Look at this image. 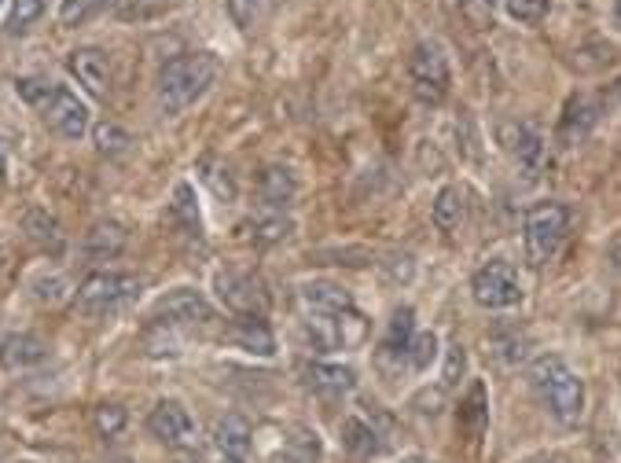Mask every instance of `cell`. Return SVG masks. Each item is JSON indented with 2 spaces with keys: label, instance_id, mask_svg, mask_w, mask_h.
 Here are the masks:
<instances>
[{
  "label": "cell",
  "instance_id": "cell-2",
  "mask_svg": "<svg viewBox=\"0 0 621 463\" xmlns=\"http://www.w3.org/2000/svg\"><path fill=\"white\" fill-rule=\"evenodd\" d=\"M217 78V59L210 52H188L170 59L159 74V103L166 114H181L192 107Z\"/></svg>",
  "mask_w": 621,
  "mask_h": 463
},
{
  "label": "cell",
  "instance_id": "cell-11",
  "mask_svg": "<svg viewBox=\"0 0 621 463\" xmlns=\"http://www.w3.org/2000/svg\"><path fill=\"white\" fill-rule=\"evenodd\" d=\"M67 67L92 96H107V89H111V63H107V56H103L100 48H78V52H70Z\"/></svg>",
  "mask_w": 621,
  "mask_h": 463
},
{
  "label": "cell",
  "instance_id": "cell-37",
  "mask_svg": "<svg viewBox=\"0 0 621 463\" xmlns=\"http://www.w3.org/2000/svg\"><path fill=\"white\" fill-rule=\"evenodd\" d=\"M493 342H497V353H500V361H504V364L519 361L522 353H526V350H522V346H526V339H519V331H515V339H511V342H500V339H493Z\"/></svg>",
  "mask_w": 621,
  "mask_h": 463
},
{
  "label": "cell",
  "instance_id": "cell-36",
  "mask_svg": "<svg viewBox=\"0 0 621 463\" xmlns=\"http://www.w3.org/2000/svg\"><path fill=\"white\" fill-rule=\"evenodd\" d=\"M291 232V221L283 214L269 217V221H258V239H265V243H272V239H283Z\"/></svg>",
  "mask_w": 621,
  "mask_h": 463
},
{
  "label": "cell",
  "instance_id": "cell-16",
  "mask_svg": "<svg viewBox=\"0 0 621 463\" xmlns=\"http://www.w3.org/2000/svg\"><path fill=\"white\" fill-rule=\"evenodd\" d=\"M258 192H261V203L283 214V206H291L294 192H298V181H294V173L287 166H269V170L261 173L258 181Z\"/></svg>",
  "mask_w": 621,
  "mask_h": 463
},
{
  "label": "cell",
  "instance_id": "cell-35",
  "mask_svg": "<svg viewBox=\"0 0 621 463\" xmlns=\"http://www.w3.org/2000/svg\"><path fill=\"white\" fill-rule=\"evenodd\" d=\"M463 368H467V353H463V346L456 342V346H449V357H445V375H441V383L456 386V383H460Z\"/></svg>",
  "mask_w": 621,
  "mask_h": 463
},
{
  "label": "cell",
  "instance_id": "cell-29",
  "mask_svg": "<svg viewBox=\"0 0 621 463\" xmlns=\"http://www.w3.org/2000/svg\"><path fill=\"white\" fill-rule=\"evenodd\" d=\"M434 357H438V339H434V331H416V339L408 346V364H412L416 372H423V368H430Z\"/></svg>",
  "mask_w": 621,
  "mask_h": 463
},
{
  "label": "cell",
  "instance_id": "cell-12",
  "mask_svg": "<svg viewBox=\"0 0 621 463\" xmlns=\"http://www.w3.org/2000/svg\"><path fill=\"white\" fill-rule=\"evenodd\" d=\"M48 357V342L37 339V335H8L0 342V368L4 372H26V368H37V364Z\"/></svg>",
  "mask_w": 621,
  "mask_h": 463
},
{
  "label": "cell",
  "instance_id": "cell-41",
  "mask_svg": "<svg viewBox=\"0 0 621 463\" xmlns=\"http://www.w3.org/2000/svg\"><path fill=\"white\" fill-rule=\"evenodd\" d=\"M614 26L621 30V0H614Z\"/></svg>",
  "mask_w": 621,
  "mask_h": 463
},
{
  "label": "cell",
  "instance_id": "cell-40",
  "mask_svg": "<svg viewBox=\"0 0 621 463\" xmlns=\"http://www.w3.org/2000/svg\"><path fill=\"white\" fill-rule=\"evenodd\" d=\"M4 173H8V144L0 140V177H4Z\"/></svg>",
  "mask_w": 621,
  "mask_h": 463
},
{
  "label": "cell",
  "instance_id": "cell-31",
  "mask_svg": "<svg viewBox=\"0 0 621 463\" xmlns=\"http://www.w3.org/2000/svg\"><path fill=\"white\" fill-rule=\"evenodd\" d=\"M548 4L552 0H504V8H508V15L515 19V23H541L544 15H548Z\"/></svg>",
  "mask_w": 621,
  "mask_h": 463
},
{
  "label": "cell",
  "instance_id": "cell-4",
  "mask_svg": "<svg viewBox=\"0 0 621 463\" xmlns=\"http://www.w3.org/2000/svg\"><path fill=\"white\" fill-rule=\"evenodd\" d=\"M140 294V280L136 276H125V272H92L85 276L74 294V309L85 313V317H103V313H114L122 309L125 302H133Z\"/></svg>",
  "mask_w": 621,
  "mask_h": 463
},
{
  "label": "cell",
  "instance_id": "cell-15",
  "mask_svg": "<svg viewBox=\"0 0 621 463\" xmlns=\"http://www.w3.org/2000/svg\"><path fill=\"white\" fill-rule=\"evenodd\" d=\"M305 379H309V386L320 397H328V401H339V397H346L357 386V372L353 368H346V364H324V361L309 364Z\"/></svg>",
  "mask_w": 621,
  "mask_h": 463
},
{
  "label": "cell",
  "instance_id": "cell-42",
  "mask_svg": "<svg viewBox=\"0 0 621 463\" xmlns=\"http://www.w3.org/2000/svg\"><path fill=\"white\" fill-rule=\"evenodd\" d=\"M272 463H305V460H294V456H276Z\"/></svg>",
  "mask_w": 621,
  "mask_h": 463
},
{
  "label": "cell",
  "instance_id": "cell-30",
  "mask_svg": "<svg viewBox=\"0 0 621 463\" xmlns=\"http://www.w3.org/2000/svg\"><path fill=\"white\" fill-rule=\"evenodd\" d=\"M107 0H63L59 4V23L63 26H81L85 19H92V15L100 12Z\"/></svg>",
  "mask_w": 621,
  "mask_h": 463
},
{
  "label": "cell",
  "instance_id": "cell-18",
  "mask_svg": "<svg viewBox=\"0 0 621 463\" xmlns=\"http://www.w3.org/2000/svg\"><path fill=\"white\" fill-rule=\"evenodd\" d=\"M486 423H489V394H486V383L475 379L467 397L460 401V427L467 438H482Z\"/></svg>",
  "mask_w": 621,
  "mask_h": 463
},
{
  "label": "cell",
  "instance_id": "cell-19",
  "mask_svg": "<svg viewBox=\"0 0 621 463\" xmlns=\"http://www.w3.org/2000/svg\"><path fill=\"white\" fill-rule=\"evenodd\" d=\"M463 217H467V199H463L460 188H441L438 199H434V206H430V221H434V228H441V232H456V228L463 225Z\"/></svg>",
  "mask_w": 621,
  "mask_h": 463
},
{
  "label": "cell",
  "instance_id": "cell-3",
  "mask_svg": "<svg viewBox=\"0 0 621 463\" xmlns=\"http://www.w3.org/2000/svg\"><path fill=\"white\" fill-rule=\"evenodd\" d=\"M566 232H570V210L563 203H537L526 214L522 239H526V261L533 269H541L555 258V250L563 247Z\"/></svg>",
  "mask_w": 621,
  "mask_h": 463
},
{
  "label": "cell",
  "instance_id": "cell-43",
  "mask_svg": "<svg viewBox=\"0 0 621 463\" xmlns=\"http://www.w3.org/2000/svg\"><path fill=\"white\" fill-rule=\"evenodd\" d=\"M107 463H129V460H107Z\"/></svg>",
  "mask_w": 621,
  "mask_h": 463
},
{
  "label": "cell",
  "instance_id": "cell-38",
  "mask_svg": "<svg viewBox=\"0 0 621 463\" xmlns=\"http://www.w3.org/2000/svg\"><path fill=\"white\" fill-rule=\"evenodd\" d=\"M500 0H463V8L471 15H493V8H497Z\"/></svg>",
  "mask_w": 621,
  "mask_h": 463
},
{
  "label": "cell",
  "instance_id": "cell-6",
  "mask_svg": "<svg viewBox=\"0 0 621 463\" xmlns=\"http://www.w3.org/2000/svg\"><path fill=\"white\" fill-rule=\"evenodd\" d=\"M471 294H475V302L486 305V309H511V305L522 302L519 272H515V265H508V261H489V265H482V269L475 272Z\"/></svg>",
  "mask_w": 621,
  "mask_h": 463
},
{
  "label": "cell",
  "instance_id": "cell-20",
  "mask_svg": "<svg viewBox=\"0 0 621 463\" xmlns=\"http://www.w3.org/2000/svg\"><path fill=\"white\" fill-rule=\"evenodd\" d=\"M342 445H346L353 456H379V452H383V441H379L375 427L357 416H350L342 423Z\"/></svg>",
  "mask_w": 621,
  "mask_h": 463
},
{
  "label": "cell",
  "instance_id": "cell-27",
  "mask_svg": "<svg viewBox=\"0 0 621 463\" xmlns=\"http://www.w3.org/2000/svg\"><path fill=\"white\" fill-rule=\"evenodd\" d=\"M45 4L48 0H15L12 15H8V34H26L45 15Z\"/></svg>",
  "mask_w": 621,
  "mask_h": 463
},
{
  "label": "cell",
  "instance_id": "cell-33",
  "mask_svg": "<svg viewBox=\"0 0 621 463\" xmlns=\"http://www.w3.org/2000/svg\"><path fill=\"white\" fill-rule=\"evenodd\" d=\"M122 427H125V408H118V405L96 408V430H100L103 438H114Z\"/></svg>",
  "mask_w": 621,
  "mask_h": 463
},
{
  "label": "cell",
  "instance_id": "cell-25",
  "mask_svg": "<svg viewBox=\"0 0 621 463\" xmlns=\"http://www.w3.org/2000/svg\"><path fill=\"white\" fill-rule=\"evenodd\" d=\"M92 144H96V151H103V155H122V151H129L133 136L125 133L122 125L100 122L96 129H92Z\"/></svg>",
  "mask_w": 621,
  "mask_h": 463
},
{
  "label": "cell",
  "instance_id": "cell-10",
  "mask_svg": "<svg viewBox=\"0 0 621 463\" xmlns=\"http://www.w3.org/2000/svg\"><path fill=\"white\" fill-rule=\"evenodd\" d=\"M147 430L162 441V445H188L195 438V423L181 401H159L147 416Z\"/></svg>",
  "mask_w": 621,
  "mask_h": 463
},
{
  "label": "cell",
  "instance_id": "cell-26",
  "mask_svg": "<svg viewBox=\"0 0 621 463\" xmlns=\"http://www.w3.org/2000/svg\"><path fill=\"white\" fill-rule=\"evenodd\" d=\"M26 232H30V239H34V243H41V247L56 250L59 243H63V236H59V221H56V217H48L45 210L26 214Z\"/></svg>",
  "mask_w": 621,
  "mask_h": 463
},
{
  "label": "cell",
  "instance_id": "cell-22",
  "mask_svg": "<svg viewBox=\"0 0 621 463\" xmlns=\"http://www.w3.org/2000/svg\"><path fill=\"white\" fill-rule=\"evenodd\" d=\"M125 228L114 225V221H107V225H96L85 236V250H89L92 258H114V254H122L125 247Z\"/></svg>",
  "mask_w": 621,
  "mask_h": 463
},
{
  "label": "cell",
  "instance_id": "cell-9",
  "mask_svg": "<svg viewBox=\"0 0 621 463\" xmlns=\"http://www.w3.org/2000/svg\"><path fill=\"white\" fill-rule=\"evenodd\" d=\"M45 122L56 129L63 140H81L89 133V107L67 89H56L45 103Z\"/></svg>",
  "mask_w": 621,
  "mask_h": 463
},
{
  "label": "cell",
  "instance_id": "cell-5",
  "mask_svg": "<svg viewBox=\"0 0 621 463\" xmlns=\"http://www.w3.org/2000/svg\"><path fill=\"white\" fill-rule=\"evenodd\" d=\"M408 74H412V92H416L423 103H441L449 96L452 70H449L445 52H441V45H434V41L416 45V52L408 59Z\"/></svg>",
  "mask_w": 621,
  "mask_h": 463
},
{
  "label": "cell",
  "instance_id": "cell-39",
  "mask_svg": "<svg viewBox=\"0 0 621 463\" xmlns=\"http://www.w3.org/2000/svg\"><path fill=\"white\" fill-rule=\"evenodd\" d=\"M607 258L614 261V265H621V232L607 243Z\"/></svg>",
  "mask_w": 621,
  "mask_h": 463
},
{
  "label": "cell",
  "instance_id": "cell-13",
  "mask_svg": "<svg viewBox=\"0 0 621 463\" xmlns=\"http://www.w3.org/2000/svg\"><path fill=\"white\" fill-rule=\"evenodd\" d=\"M302 305L309 317H335L342 309H353V298L346 287L328 280H313L302 287Z\"/></svg>",
  "mask_w": 621,
  "mask_h": 463
},
{
  "label": "cell",
  "instance_id": "cell-8",
  "mask_svg": "<svg viewBox=\"0 0 621 463\" xmlns=\"http://www.w3.org/2000/svg\"><path fill=\"white\" fill-rule=\"evenodd\" d=\"M217 291H221V302L239 313V317H261L269 309V294L261 287V280L254 276H239V272H221L217 276Z\"/></svg>",
  "mask_w": 621,
  "mask_h": 463
},
{
  "label": "cell",
  "instance_id": "cell-14",
  "mask_svg": "<svg viewBox=\"0 0 621 463\" xmlns=\"http://www.w3.org/2000/svg\"><path fill=\"white\" fill-rule=\"evenodd\" d=\"M500 140H504V147L511 151V159L519 162L522 170L537 173V166H541V159H544V144H541V136H537V129H530V125H522V122H508L500 129Z\"/></svg>",
  "mask_w": 621,
  "mask_h": 463
},
{
  "label": "cell",
  "instance_id": "cell-28",
  "mask_svg": "<svg viewBox=\"0 0 621 463\" xmlns=\"http://www.w3.org/2000/svg\"><path fill=\"white\" fill-rule=\"evenodd\" d=\"M269 8V0H228V15L239 30H250V26L261 23V15Z\"/></svg>",
  "mask_w": 621,
  "mask_h": 463
},
{
  "label": "cell",
  "instance_id": "cell-21",
  "mask_svg": "<svg viewBox=\"0 0 621 463\" xmlns=\"http://www.w3.org/2000/svg\"><path fill=\"white\" fill-rule=\"evenodd\" d=\"M416 339V313L412 309H397L394 320H390V328H386V339H383V350L390 357H408V346Z\"/></svg>",
  "mask_w": 621,
  "mask_h": 463
},
{
  "label": "cell",
  "instance_id": "cell-32",
  "mask_svg": "<svg viewBox=\"0 0 621 463\" xmlns=\"http://www.w3.org/2000/svg\"><path fill=\"white\" fill-rule=\"evenodd\" d=\"M15 92H19V96H23L26 103H34V107H41V111H45V103L52 100V85H45V81H34V78H19L15 81Z\"/></svg>",
  "mask_w": 621,
  "mask_h": 463
},
{
  "label": "cell",
  "instance_id": "cell-24",
  "mask_svg": "<svg viewBox=\"0 0 621 463\" xmlns=\"http://www.w3.org/2000/svg\"><path fill=\"white\" fill-rule=\"evenodd\" d=\"M232 339H236L247 353H258V357H269L272 353V335H269V328L261 324V317L239 320L236 331H232Z\"/></svg>",
  "mask_w": 621,
  "mask_h": 463
},
{
  "label": "cell",
  "instance_id": "cell-23",
  "mask_svg": "<svg viewBox=\"0 0 621 463\" xmlns=\"http://www.w3.org/2000/svg\"><path fill=\"white\" fill-rule=\"evenodd\" d=\"M592 122H596V107H592L585 96H577V100H570V107H566V118H563L559 136H563L566 144H577V140L592 129Z\"/></svg>",
  "mask_w": 621,
  "mask_h": 463
},
{
  "label": "cell",
  "instance_id": "cell-34",
  "mask_svg": "<svg viewBox=\"0 0 621 463\" xmlns=\"http://www.w3.org/2000/svg\"><path fill=\"white\" fill-rule=\"evenodd\" d=\"M173 214H181L188 225L199 228V210L192 203V184H177V195H173Z\"/></svg>",
  "mask_w": 621,
  "mask_h": 463
},
{
  "label": "cell",
  "instance_id": "cell-17",
  "mask_svg": "<svg viewBox=\"0 0 621 463\" xmlns=\"http://www.w3.org/2000/svg\"><path fill=\"white\" fill-rule=\"evenodd\" d=\"M214 441H217V449L225 452V460L243 463L250 456V423L232 412V416H225L214 427Z\"/></svg>",
  "mask_w": 621,
  "mask_h": 463
},
{
  "label": "cell",
  "instance_id": "cell-1",
  "mask_svg": "<svg viewBox=\"0 0 621 463\" xmlns=\"http://www.w3.org/2000/svg\"><path fill=\"white\" fill-rule=\"evenodd\" d=\"M530 383L544 408L552 412L563 427H574L581 412H585V383L577 379V372L559 357V353H544L530 368Z\"/></svg>",
  "mask_w": 621,
  "mask_h": 463
},
{
  "label": "cell",
  "instance_id": "cell-7",
  "mask_svg": "<svg viewBox=\"0 0 621 463\" xmlns=\"http://www.w3.org/2000/svg\"><path fill=\"white\" fill-rule=\"evenodd\" d=\"M151 320L159 328H181V324H206L214 320V305L206 302L203 291H192V287H177L166 298L155 302L151 309Z\"/></svg>",
  "mask_w": 621,
  "mask_h": 463
}]
</instances>
